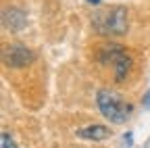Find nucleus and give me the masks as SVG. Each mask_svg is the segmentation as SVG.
Returning <instances> with one entry per match:
<instances>
[{
    "label": "nucleus",
    "mask_w": 150,
    "mask_h": 148,
    "mask_svg": "<svg viewBox=\"0 0 150 148\" xmlns=\"http://www.w3.org/2000/svg\"><path fill=\"white\" fill-rule=\"evenodd\" d=\"M96 104L100 108V113L104 119H108L110 123H125L131 117V106L129 102H125L117 92H110V90H100L96 94Z\"/></svg>",
    "instance_id": "nucleus-1"
},
{
    "label": "nucleus",
    "mask_w": 150,
    "mask_h": 148,
    "mask_svg": "<svg viewBox=\"0 0 150 148\" xmlns=\"http://www.w3.org/2000/svg\"><path fill=\"white\" fill-rule=\"evenodd\" d=\"M92 25L96 27L98 33L104 35H123L129 27V17L123 6H115L108 11H98Z\"/></svg>",
    "instance_id": "nucleus-2"
},
{
    "label": "nucleus",
    "mask_w": 150,
    "mask_h": 148,
    "mask_svg": "<svg viewBox=\"0 0 150 148\" xmlns=\"http://www.w3.org/2000/svg\"><path fill=\"white\" fill-rule=\"evenodd\" d=\"M98 59L106 65L112 67V73H115V81H123L127 77V73L131 69V59L129 54L119 46V44H106L100 52Z\"/></svg>",
    "instance_id": "nucleus-3"
},
{
    "label": "nucleus",
    "mask_w": 150,
    "mask_h": 148,
    "mask_svg": "<svg viewBox=\"0 0 150 148\" xmlns=\"http://www.w3.org/2000/svg\"><path fill=\"white\" fill-rule=\"evenodd\" d=\"M2 59L8 67H25L35 59V54L23 44H8L2 50Z\"/></svg>",
    "instance_id": "nucleus-4"
},
{
    "label": "nucleus",
    "mask_w": 150,
    "mask_h": 148,
    "mask_svg": "<svg viewBox=\"0 0 150 148\" xmlns=\"http://www.w3.org/2000/svg\"><path fill=\"white\" fill-rule=\"evenodd\" d=\"M27 23V15L21 11V8H17V6H8L2 11V25L11 31H19V29H23Z\"/></svg>",
    "instance_id": "nucleus-5"
},
{
    "label": "nucleus",
    "mask_w": 150,
    "mask_h": 148,
    "mask_svg": "<svg viewBox=\"0 0 150 148\" xmlns=\"http://www.w3.org/2000/svg\"><path fill=\"white\" fill-rule=\"evenodd\" d=\"M77 136L83 140H106L110 136V129L104 125H88V127L77 129Z\"/></svg>",
    "instance_id": "nucleus-6"
},
{
    "label": "nucleus",
    "mask_w": 150,
    "mask_h": 148,
    "mask_svg": "<svg viewBox=\"0 0 150 148\" xmlns=\"http://www.w3.org/2000/svg\"><path fill=\"white\" fill-rule=\"evenodd\" d=\"M0 140H2V148H17V144H15V140L6 134V132H2V138H0Z\"/></svg>",
    "instance_id": "nucleus-7"
},
{
    "label": "nucleus",
    "mask_w": 150,
    "mask_h": 148,
    "mask_svg": "<svg viewBox=\"0 0 150 148\" xmlns=\"http://www.w3.org/2000/svg\"><path fill=\"white\" fill-rule=\"evenodd\" d=\"M131 140H134V136H131V134H125V136H123V142H125V146H131Z\"/></svg>",
    "instance_id": "nucleus-8"
},
{
    "label": "nucleus",
    "mask_w": 150,
    "mask_h": 148,
    "mask_svg": "<svg viewBox=\"0 0 150 148\" xmlns=\"http://www.w3.org/2000/svg\"><path fill=\"white\" fill-rule=\"evenodd\" d=\"M142 104H144L146 108H150V92H146V96H144V100H142Z\"/></svg>",
    "instance_id": "nucleus-9"
},
{
    "label": "nucleus",
    "mask_w": 150,
    "mask_h": 148,
    "mask_svg": "<svg viewBox=\"0 0 150 148\" xmlns=\"http://www.w3.org/2000/svg\"><path fill=\"white\" fill-rule=\"evenodd\" d=\"M88 2H92V4H98V2H100V0H88Z\"/></svg>",
    "instance_id": "nucleus-10"
}]
</instances>
